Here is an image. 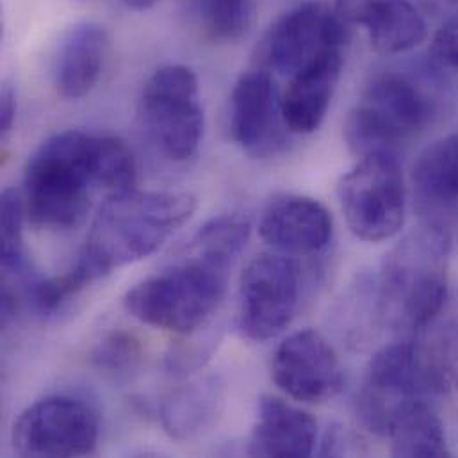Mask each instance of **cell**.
Wrapping results in <instances>:
<instances>
[{
    "label": "cell",
    "mask_w": 458,
    "mask_h": 458,
    "mask_svg": "<svg viewBox=\"0 0 458 458\" xmlns=\"http://www.w3.org/2000/svg\"><path fill=\"white\" fill-rule=\"evenodd\" d=\"M138 165L123 140L109 134L63 131L45 140L23 174V208L38 229L79 227L97 193L107 197L136 188Z\"/></svg>",
    "instance_id": "1"
},
{
    "label": "cell",
    "mask_w": 458,
    "mask_h": 458,
    "mask_svg": "<svg viewBox=\"0 0 458 458\" xmlns=\"http://www.w3.org/2000/svg\"><path fill=\"white\" fill-rule=\"evenodd\" d=\"M195 211L197 199L186 191L134 188L111 195L100 206L79 259L104 278L157 251Z\"/></svg>",
    "instance_id": "2"
},
{
    "label": "cell",
    "mask_w": 458,
    "mask_h": 458,
    "mask_svg": "<svg viewBox=\"0 0 458 458\" xmlns=\"http://www.w3.org/2000/svg\"><path fill=\"white\" fill-rule=\"evenodd\" d=\"M452 237L425 227L402 241L386 259L380 305L386 319L405 335L427 328L448 296V251Z\"/></svg>",
    "instance_id": "3"
},
{
    "label": "cell",
    "mask_w": 458,
    "mask_h": 458,
    "mask_svg": "<svg viewBox=\"0 0 458 458\" xmlns=\"http://www.w3.org/2000/svg\"><path fill=\"white\" fill-rule=\"evenodd\" d=\"M227 273L229 269L188 255L181 264L129 289L123 305L132 318L148 327L190 335L220 307Z\"/></svg>",
    "instance_id": "4"
},
{
    "label": "cell",
    "mask_w": 458,
    "mask_h": 458,
    "mask_svg": "<svg viewBox=\"0 0 458 458\" xmlns=\"http://www.w3.org/2000/svg\"><path fill=\"white\" fill-rule=\"evenodd\" d=\"M436 102L414 79L386 73L366 88L344 123V140L359 157L393 154L427 129Z\"/></svg>",
    "instance_id": "5"
},
{
    "label": "cell",
    "mask_w": 458,
    "mask_h": 458,
    "mask_svg": "<svg viewBox=\"0 0 458 458\" xmlns=\"http://www.w3.org/2000/svg\"><path fill=\"white\" fill-rule=\"evenodd\" d=\"M446 369L411 337L384 346L368 364L357 398L362 421L386 436L393 416L414 400L445 391Z\"/></svg>",
    "instance_id": "6"
},
{
    "label": "cell",
    "mask_w": 458,
    "mask_h": 458,
    "mask_svg": "<svg viewBox=\"0 0 458 458\" xmlns=\"http://www.w3.org/2000/svg\"><path fill=\"white\" fill-rule=\"evenodd\" d=\"M138 113L156 148L174 163L197 156L206 131L199 79L184 64L159 68L145 82Z\"/></svg>",
    "instance_id": "7"
},
{
    "label": "cell",
    "mask_w": 458,
    "mask_h": 458,
    "mask_svg": "<svg viewBox=\"0 0 458 458\" xmlns=\"http://www.w3.org/2000/svg\"><path fill=\"white\" fill-rule=\"evenodd\" d=\"M339 202L353 235L368 242L394 237L405 224L407 188L396 156L373 154L339 182Z\"/></svg>",
    "instance_id": "8"
},
{
    "label": "cell",
    "mask_w": 458,
    "mask_h": 458,
    "mask_svg": "<svg viewBox=\"0 0 458 458\" xmlns=\"http://www.w3.org/2000/svg\"><path fill=\"white\" fill-rule=\"evenodd\" d=\"M97 411L75 396H48L27 407L13 427V448L21 457H86L95 454Z\"/></svg>",
    "instance_id": "9"
},
{
    "label": "cell",
    "mask_w": 458,
    "mask_h": 458,
    "mask_svg": "<svg viewBox=\"0 0 458 458\" xmlns=\"http://www.w3.org/2000/svg\"><path fill=\"white\" fill-rule=\"evenodd\" d=\"M300 303V271L278 253L257 255L239 282V328L255 343L271 341L293 321Z\"/></svg>",
    "instance_id": "10"
},
{
    "label": "cell",
    "mask_w": 458,
    "mask_h": 458,
    "mask_svg": "<svg viewBox=\"0 0 458 458\" xmlns=\"http://www.w3.org/2000/svg\"><path fill=\"white\" fill-rule=\"evenodd\" d=\"M352 34L335 9L321 4H301L264 32L257 47V63L267 72L294 75L327 48H344Z\"/></svg>",
    "instance_id": "11"
},
{
    "label": "cell",
    "mask_w": 458,
    "mask_h": 458,
    "mask_svg": "<svg viewBox=\"0 0 458 458\" xmlns=\"http://www.w3.org/2000/svg\"><path fill=\"white\" fill-rule=\"evenodd\" d=\"M284 100L276 81L264 70H250L233 84L230 95V136L255 159L278 154L287 143Z\"/></svg>",
    "instance_id": "12"
},
{
    "label": "cell",
    "mask_w": 458,
    "mask_h": 458,
    "mask_svg": "<svg viewBox=\"0 0 458 458\" xmlns=\"http://www.w3.org/2000/svg\"><path fill=\"white\" fill-rule=\"evenodd\" d=\"M271 375L276 387L301 403H325L344 386V371L330 343L305 328L285 337L273 355Z\"/></svg>",
    "instance_id": "13"
},
{
    "label": "cell",
    "mask_w": 458,
    "mask_h": 458,
    "mask_svg": "<svg viewBox=\"0 0 458 458\" xmlns=\"http://www.w3.org/2000/svg\"><path fill=\"white\" fill-rule=\"evenodd\" d=\"M259 233L282 253L312 255L328 246L334 220L327 208L310 197L278 195L266 206Z\"/></svg>",
    "instance_id": "14"
},
{
    "label": "cell",
    "mask_w": 458,
    "mask_h": 458,
    "mask_svg": "<svg viewBox=\"0 0 458 458\" xmlns=\"http://www.w3.org/2000/svg\"><path fill=\"white\" fill-rule=\"evenodd\" d=\"M411 179L425 227L452 237L450 224L458 216V132L427 147L414 163Z\"/></svg>",
    "instance_id": "15"
},
{
    "label": "cell",
    "mask_w": 458,
    "mask_h": 458,
    "mask_svg": "<svg viewBox=\"0 0 458 458\" xmlns=\"http://www.w3.org/2000/svg\"><path fill=\"white\" fill-rule=\"evenodd\" d=\"M348 25H362L371 47L394 55L427 38V23L412 0H337L334 7Z\"/></svg>",
    "instance_id": "16"
},
{
    "label": "cell",
    "mask_w": 458,
    "mask_h": 458,
    "mask_svg": "<svg viewBox=\"0 0 458 458\" xmlns=\"http://www.w3.org/2000/svg\"><path fill=\"white\" fill-rule=\"evenodd\" d=\"M343 63V48H327L291 77L282 95L284 118L291 134H312L321 127L339 84Z\"/></svg>",
    "instance_id": "17"
},
{
    "label": "cell",
    "mask_w": 458,
    "mask_h": 458,
    "mask_svg": "<svg viewBox=\"0 0 458 458\" xmlns=\"http://www.w3.org/2000/svg\"><path fill=\"white\" fill-rule=\"evenodd\" d=\"M318 423L310 412L278 398L264 394L259 400L257 421L250 439L253 457H310L316 448Z\"/></svg>",
    "instance_id": "18"
},
{
    "label": "cell",
    "mask_w": 458,
    "mask_h": 458,
    "mask_svg": "<svg viewBox=\"0 0 458 458\" xmlns=\"http://www.w3.org/2000/svg\"><path fill=\"white\" fill-rule=\"evenodd\" d=\"M109 55V34L95 21L75 23L63 36L55 63L54 86L66 100L89 95L98 84Z\"/></svg>",
    "instance_id": "19"
},
{
    "label": "cell",
    "mask_w": 458,
    "mask_h": 458,
    "mask_svg": "<svg viewBox=\"0 0 458 458\" xmlns=\"http://www.w3.org/2000/svg\"><path fill=\"white\" fill-rule=\"evenodd\" d=\"M225 384L206 377L170 393L161 403L165 432L177 441H193L211 430L224 411Z\"/></svg>",
    "instance_id": "20"
},
{
    "label": "cell",
    "mask_w": 458,
    "mask_h": 458,
    "mask_svg": "<svg viewBox=\"0 0 458 458\" xmlns=\"http://www.w3.org/2000/svg\"><path fill=\"white\" fill-rule=\"evenodd\" d=\"M386 436L394 457H450L446 432L441 418L428 400L403 405L391 420Z\"/></svg>",
    "instance_id": "21"
},
{
    "label": "cell",
    "mask_w": 458,
    "mask_h": 458,
    "mask_svg": "<svg viewBox=\"0 0 458 458\" xmlns=\"http://www.w3.org/2000/svg\"><path fill=\"white\" fill-rule=\"evenodd\" d=\"M250 224L239 215H225L211 220L195 235L188 248V255L208 260L224 269H230L232 262L246 246Z\"/></svg>",
    "instance_id": "22"
},
{
    "label": "cell",
    "mask_w": 458,
    "mask_h": 458,
    "mask_svg": "<svg viewBox=\"0 0 458 458\" xmlns=\"http://www.w3.org/2000/svg\"><path fill=\"white\" fill-rule=\"evenodd\" d=\"M97 280L100 278L95 271L82 259H77L66 273L34 282L29 289V301L38 314L52 316Z\"/></svg>",
    "instance_id": "23"
},
{
    "label": "cell",
    "mask_w": 458,
    "mask_h": 458,
    "mask_svg": "<svg viewBox=\"0 0 458 458\" xmlns=\"http://www.w3.org/2000/svg\"><path fill=\"white\" fill-rule=\"evenodd\" d=\"M206 30L218 41L239 39L253 23L257 0H199Z\"/></svg>",
    "instance_id": "24"
},
{
    "label": "cell",
    "mask_w": 458,
    "mask_h": 458,
    "mask_svg": "<svg viewBox=\"0 0 458 458\" xmlns=\"http://www.w3.org/2000/svg\"><path fill=\"white\" fill-rule=\"evenodd\" d=\"M0 227H2V267L5 273H21L25 267L23 250V220L25 208L23 199L14 190L2 193L0 206Z\"/></svg>",
    "instance_id": "25"
},
{
    "label": "cell",
    "mask_w": 458,
    "mask_h": 458,
    "mask_svg": "<svg viewBox=\"0 0 458 458\" xmlns=\"http://www.w3.org/2000/svg\"><path fill=\"white\" fill-rule=\"evenodd\" d=\"M91 360L104 373L113 377H129L140 368L143 360V348L132 334L118 330L97 344Z\"/></svg>",
    "instance_id": "26"
},
{
    "label": "cell",
    "mask_w": 458,
    "mask_h": 458,
    "mask_svg": "<svg viewBox=\"0 0 458 458\" xmlns=\"http://www.w3.org/2000/svg\"><path fill=\"white\" fill-rule=\"evenodd\" d=\"M434 63L458 70V13L450 16L432 39Z\"/></svg>",
    "instance_id": "27"
},
{
    "label": "cell",
    "mask_w": 458,
    "mask_h": 458,
    "mask_svg": "<svg viewBox=\"0 0 458 458\" xmlns=\"http://www.w3.org/2000/svg\"><path fill=\"white\" fill-rule=\"evenodd\" d=\"M16 118V95L11 86H4L0 95V132L2 136H7V132L13 129Z\"/></svg>",
    "instance_id": "28"
},
{
    "label": "cell",
    "mask_w": 458,
    "mask_h": 458,
    "mask_svg": "<svg viewBox=\"0 0 458 458\" xmlns=\"http://www.w3.org/2000/svg\"><path fill=\"white\" fill-rule=\"evenodd\" d=\"M446 355H448V357H446L448 373L458 382V328L455 330V334L452 335V339H450Z\"/></svg>",
    "instance_id": "29"
},
{
    "label": "cell",
    "mask_w": 458,
    "mask_h": 458,
    "mask_svg": "<svg viewBox=\"0 0 458 458\" xmlns=\"http://www.w3.org/2000/svg\"><path fill=\"white\" fill-rule=\"evenodd\" d=\"M420 4L430 11H445L457 7L458 0H420Z\"/></svg>",
    "instance_id": "30"
},
{
    "label": "cell",
    "mask_w": 458,
    "mask_h": 458,
    "mask_svg": "<svg viewBox=\"0 0 458 458\" xmlns=\"http://www.w3.org/2000/svg\"><path fill=\"white\" fill-rule=\"evenodd\" d=\"M161 2H165V0H123V4L134 11H147Z\"/></svg>",
    "instance_id": "31"
}]
</instances>
